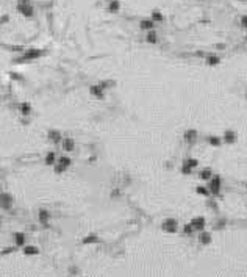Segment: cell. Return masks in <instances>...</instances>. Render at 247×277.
Masks as SVG:
<instances>
[{
  "instance_id": "obj_1",
  "label": "cell",
  "mask_w": 247,
  "mask_h": 277,
  "mask_svg": "<svg viewBox=\"0 0 247 277\" xmlns=\"http://www.w3.org/2000/svg\"><path fill=\"white\" fill-rule=\"evenodd\" d=\"M41 53H42V52L38 50V49H31V50H28L22 58L19 60V63H24V61H30V60H36V58H39V57H41Z\"/></svg>"
},
{
  "instance_id": "obj_2",
  "label": "cell",
  "mask_w": 247,
  "mask_h": 277,
  "mask_svg": "<svg viewBox=\"0 0 247 277\" xmlns=\"http://www.w3.org/2000/svg\"><path fill=\"white\" fill-rule=\"evenodd\" d=\"M163 230L169 232V233H175L177 232V221L175 219H166L163 222Z\"/></svg>"
},
{
  "instance_id": "obj_3",
  "label": "cell",
  "mask_w": 247,
  "mask_h": 277,
  "mask_svg": "<svg viewBox=\"0 0 247 277\" xmlns=\"http://www.w3.org/2000/svg\"><path fill=\"white\" fill-rule=\"evenodd\" d=\"M210 190L213 194H219V190H221V178L219 177H214L211 180V183H210Z\"/></svg>"
},
{
  "instance_id": "obj_4",
  "label": "cell",
  "mask_w": 247,
  "mask_h": 277,
  "mask_svg": "<svg viewBox=\"0 0 247 277\" xmlns=\"http://www.w3.org/2000/svg\"><path fill=\"white\" fill-rule=\"evenodd\" d=\"M11 205H13V197H11L10 194H6V193H5V194L2 196V207H3L5 210H10V208H11Z\"/></svg>"
},
{
  "instance_id": "obj_5",
  "label": "cell",
  "mask_w": 247,
  "mask_h": 277,
  "mask_svg": "<svg viewBox=\"0 0 247 277\" xmlns=\"http://www.w3.org/2000/svg\"><path fill=\"white\" fill-rule=\"evenodd\" d=\"M191 224H193V227L196 228V230H203V227H205V219H203V218H194L193 221H191Z\"/></svg>"
},
{
  "instance_id": "obj_6",
  "label": "cell",
  "mask_w": 247,
  "mask_h": 277,
  "mask_svg": "<svg viewBox=\"0 0 247 277\" xmlns=\"http://www.w3.org/2000/svg\"><path fill=\"white\" fill-rule=\"evenodd\" d=\"M153 27H155L153 19H144L141 22V28H144V30H153Z\"/></svg>"
},
{
  "instance_id": "obj_7",
  "label": "cell",
  "mask_w": 247,
  "mask_h": 277,
  "mask_svg": "<svg viewBox=\"0 0 247 277\" xmlns=\"http://www.w3.org/2000/svg\"><path fill=\"white\" fill-rule=\"evenodd\" d=\"M91 94H94L95 97H103V88H102L100 85H94L91 86Z\"/></svg>"
},
{
  "instance_id": "obj_8",
  "label": "cell",
  "mask_w": 247,
  "mask_h": 277,
  "mask_svg": "<svg viewBox=\"0 0 247 277\" xmlns=\"http://www.w3.org/2000/svg\"><path fill=\"white\" fill-rule=\"evenodd\" d=\"M74 140H71V138H64L63 140V149L64 150H67V152H71V150H74Z\"/></svg>"
},
{
  "instance_id": "obj_9",
  "label": "cell",
  "mask_w": 247,
  "mask_h": 277,
  "mask_svg": "<svg viewBox=\"0 0 247 277\" xmlns=\"http://www.w3.org/2000/svg\"><path fill=\"white\" fill-rule=\"evenodd\" d=\"M224 140H225V143H235L236 141V133H235V131H231V130L225 131V133H224Z\"/></svg>"
},
{
  "instance_id": "obj_10",
  "label": "cell",
  "mask_w": 247,
  "mask_h": 277,
  "mask_svg": "<svg viewBox=\"0 0 247 277\" xmlns=\"http://www.w3.org/2000/svg\"><path fill=\"white\" fill-rule=\"evenodd\" d=\"M24 254L25 255H36V254H39V249L35 247V246H25L24 247Z\"/></svg>"
},
{
  "instance_id": "obj_11",
  "label": "cell",
  "mask_w": 247,
  "mask_h": 277,
  "mask_svg": "<svg viewBox=\"0 0 247 277\" xmlns=\"http://www.w3.org/2000/svg\"><path fill=\"white\" fill-rule=\"evenodd\" d=\"M199 241H200L202 244H210L211 243V235L203 232V233H200V237H199Z\"/></svg>"
},
{
  "instance_id": "obj_12",
  "label": "cell",
  "mask_w": 247,
  "mask_h": 277,
  "mask_svg": "<svg viewBox=\"0 0 247 277\" xmlns=\"http://www.w3.org/2000/svg\"><path fill=\"white\" fill-rule=\"evenodd\" d=\"M19 11L22 13L24 16H31L33 14V10L30 8V6H27V5H20L19 6Z\"/></svg>"
},
{
  "instance_id": "obj_13",
  "label": "cell",
  "mask_w": 247,
  "mask_h": 277,
  "mask_svg": "<svg viewBox=\"0 0 247 277\" xmlns=\"http://www.w3.org/2000/svg\"><path fill=\"white\" fill-rule=\"evenodd\" d=\"M55 158H57V157H55V154H53V152H49V154H47L45 155V164H49V166H52V164H55V163H57V161H55Z\"/></svg>"
},
{
  "instance_id": "obj_14",
  "label": "cell",
  "mask_w": 247,
  "mask_h": 277,
  "mask_svg": "<svg viewBox=\"0 0 247 277\" xmlns=\"http://www.w3.org/2000/svg\"><path fill=\"white\" fill-rule=\"evenodd\" d=\"M14 241H16L17 246H24V243H25V235L24 233H16L14 235Z\"/></svg>"
},
{
  "instance_id": "obj_15",
  "label": "cell",
  "mask_w": 247,
  "mask_h": 277,
  "mask_svg": "<svg viewBox=\"0 0 247 277\" xmlns=\"http://www.w3.org/2000/svg\"><path fill=\"white\" fill-rule=\"evenodd\" d=\"M60 138H61V133L60 131H57V130H52V131H49V140H52V141H60Z\"/></svg>"
},
{
  "instance_id": "obj_16",
  "label": "cell",
  "mask_w": 247,
  "mask_h": 277,
  "mask_svg": "<svg viewBox=\"0 0 247 277\" xmlns=\"http://www.w3.org/2000/svg\"><path fill=\"white\" fill-rule=\"evenodd\" d=\"M38 218H39V221H41V222H47V219H49V211H47V210H41L39 211V214H38Z\"/></svg>"
},
{
  "instance_id": "obj_17",
  "label": "cell",
  "mask_w": 247,
  "mask_h": 277,
  "mask_svg": "<svg viewBox=\"0 0 247 277\" xmlns=\"http://www.w3.org/2000/svg\"><path fill=\"white\" fill-rule=\"evenodd\" d=\"M147 43H152V44H155L156 43V34H155V31L153 30H149V33H147Z\"/></svg>"
},
{
  "instance_id": "obj_18",
  "label": "cell",
  "mask_w": 247,
  "mask_h": 277,
  "mask_svg": "<svg viewBox=\"0 0 247 277\" xmlns=\"http://www.w3.org/2000/svg\"><path fill=\"white\" fill-rule=\"evenodd\" d=\"M196 136H197L196 130H188L186 133H185V140H188V141H193V140H196Z\"/></svg>"
},
{
  "instance_id": "obj_19",
  "label": "cell",
  "mask_w": 247,
  "mask_h": 277,
  "mask_svg": "<svg viewBox=\"0 0 247 277\" xmlns=\"http://www.w3.org/2000/svg\"><path fill=\"white\" fill-rule=\"evenodd\" d=\"M30 111H31V107L28 105V103H22V105H20V113H22L24 116L30 114Z\"/></svg>"
},
{
  "instance_id": "obj_20",
  "label": "cell",
  "mask_w": 247,
  "mask_h": 277,
  "mask_svg": "<svg viewBox=\"0 0 247 277\" xmlns=\"http://www.w3.org/2000/svg\"><path fill=\"white\" fill-rule=\"evenodd\" d=\"M199 177H200L202 180H207V178H210V177H211V171H210V169H203V171H200Z\"/></svg>"
},
{
  "instance_id": "obj_21",
  "label": "cell",
  "mask_w": 247,
  "mask_h": 277,
  "mask_svg": "<svg viewBox=\"0 0 247 277\" xmlns=\"http://www.w3.org/2000/svg\"><path fill=\"white\" fill-rule=\"evenodd\" d=\"M94 241H97V237H95L94 233H91V235H88L86 238H83V243H85V244H88V243H94Z\"/></svg>"
},
{
  "instance_id": "obj_22",
  "label": "cell",
  "mask_w": 247,
  "mask_h": 277,
  "mask_svg": "<svg viewBox=\"0 0 247 277\" xmlns=\"http://www.w3.org/2000/svg\"><path fill=\"white\" fill-rule=\"evenodd\" d=\"M152 19L155 20V22H161V20H163V14H161L160 11H153L152 13Z\"/></svg>"
},
{
  "instance_id": "obj_23",
  "label": "cell",
  "mask_w": 247,
  "mask_h": 277,
  "mask_svg": "<svg viewBox=\"0 0 247 277\" xmlns=\"http://www.w3.org/2000/svg\"><path fill=\"white\" fill-rule=\"evenodd\" d=\"M182 172H183L185 175H189L191 172H193V168H191V166H189L188 163H185V164H183V168H182Z\"/></svg>"
},
{
  "instance_id": "obj_24",
  "label": "cell",
  "mask_w": 247,
  "mask_h": 277,
  "mask_svg": "<svg viewBox=\"0 0 247 277\" xmlns=\"http://www.w3.org/2000/svg\"><path fill=\"white\" fill-rule=\"evenodd\" d=\"M64 169H66V166H64V164H61V163L55 164V172H57V174H61V172H64Z\"/></svg>"
},
{
  "instance_id": "obj_25",
  "label": "cell",
  "mask_w": 247,
  "mask_h": 277,
  "mask_svg": "<svg viewBox=\"0 0 247 277\" xmlns=\"http://www.w3.org/2000/svg\"><path fill=\"white\" fill-rule=\"evenodd\" d=\"M207 63H208L210 66L217 64V63H219V58H217V57H208V58H207Z\"/></svg>"
},
{
  "instance_id": "obj_26",
  "label": "cell",
  "mask_w": 247,
  "mask_h": 277,
  "mask_svg": "<svg viewBox=\"0 0 247 277\" xmlns=\"http://www.w3.org/2000/svg\"><path fill=\"white\" fill-rule=\"evenodd\" d=\"M183 230H185V233H186V235H191V233H193V230H194V227H193V224H186Z\"/></svg>"
},
{
  "instance_id": "obj_27",
  "label": "cell",
  "mask_w": 247,
  "mask_h": 277,
  "mask_svg": "<svg viewBox=\"0 0 247 277\" xmlns=\"http://www.w3.org/2000/svg\"><path fill=\"white\" fill-rule=\"evenodd\" d=\"M60 163H61V164H64V166H69V164H71V158H67V157H61V158H60Z\"/></svg>"
},
{
  "instance_id": "obj_28",
  "label": "cell",
  "mask_w": 247,
  "mask_h": 277,
  "mask_svg": "<svg viewBox=\"0 0 247 277\" xmlns=\"http://www.w3.org/2000/svg\"><path fill=\"white\" fill-rule=\"evenodd\" d=\"M210 143L213 144V146H219V144H221V140H219V138H216V136H211V138H210Z\"/></svg>"
},
{
  "instance_id": "obj_29",
  "label": "cell",
  "mask_w": 247,
  "mask_h": 277,
  "mask_svg": "<svg viewBox=\"0 0 247 277\" xmlns=\"http://www.w3.org/2000/svg\"><path fill=\"white\" fill-rule=\"evenodd\" d=\"M185 163H188V164L191 166V168H196V166L199 164V163H197V160H194V158H191V160H185Z\"/></svg>"
},
{
  "instance_id": "obj_30",
  "label": "cell",
  "mask_w": 247,
  "mask_h": 277,
  "mask_svg": "<svg viewBox=\"0 0 247 277\" xmlns=\"http://www.w3.org/2000/svg\"><path fill=\"white\" fill-rule=\"evenodd\" d=\"M197 193H199V194H208V190L203 188V186H199V188H197Z\"/></svg>"
},
{
  "instance_id": "obj_31",
  "label": "cell",
  "mask_w": 247,
  "mask_h": 277,
  "mask_svg": "<svg viewBox=\"0 0 247 277\" xmlns=\"http://www.w3.org/2000/svg\"><path fill=\"white\" fill-rule=\"evenodd\" d=\"M241 25L244 27V28H247V16H243L241 17Z\"/></svg>"
},
{
  "instance_id": "obj_32",
  "label": "cell",
  "mask_w": 247,
  "mask_h": 277,
  "mask_svg": "<svg viewBox=\"0 0 247 277\" xmlns=\"http://www.w3.org/2000/svg\"><path fill=\"white\" fill-rule=\"evenodd\" d=\"M216 49H219V50H224V49H225V46H224V44H217V46H216Z\"/></svg>"
}]
</instances>
